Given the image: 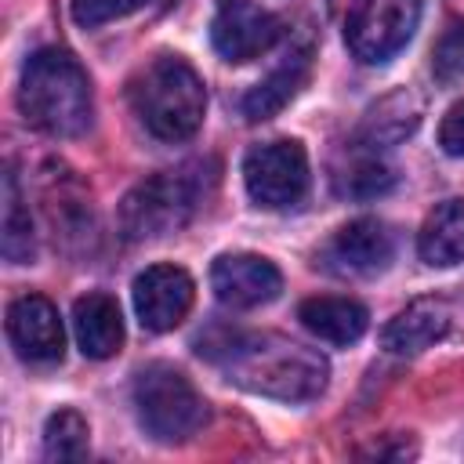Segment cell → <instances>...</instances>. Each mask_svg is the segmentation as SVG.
<instances>
[{
    "label": "cell",
    "instance_id": "6da1fadb",
    "mask_svg": "<svg viewBox=\"0 0 464 464\" xmlns=\"http://www.w3.org/2000/svg\"><path fill=\"white\" fill-rule=\"evenodd\" d=\"M199 355H207L232 384L283 402L323 395L330 377V366L315 348L276 330H214L199 337Z\"/></svg>",
    "mask_w": 464,
    "mask_h": 464
},
{
    "label": "cell",
    "instance_id": "7a4b0ae2",
    "mask_svg": "<svg viewBox=\"0 0 464 464\" xmlns=\"http://www.w3.org/2000/svg\"><path fill=\"white\" fill-rule=\"evenodd\" d=\"M18 109L36 130L51 138L83 134L94 116V94L83 65L58 47L36 51L22 69Z\"/></svg>",
    "mask_w": 464,
    "mask_h": 464
},
{
    "label": "cell",
    "instance_id": "3957f363",
    "mask_svg": "<svg viewBox=\"0 0 464 464\" xmlns=\"http://www.w3.org/2000/svg\"><path fill=\"white\" fill-rule=\"evenodd\" d=\"M130 109L152 138L185 141L203 123L207 87L185 58L160 54L130 80Z\"/></svg>",
    "mask_w": 464,
    "mask_h": 464
},
{
    "label": "cell",
    "instance_id": "277c9868",
    "mask_svg": "<svg viewBox=\"0 0 464 464\" xmlns=\"http://www.w3.org/2000/svg\"><path fill=\"white\" fill-rule=\"evenodd\" d=\"M210 181H214V174H207L203 163L160 170V174L138 181L120 203V214H116L120 236L127 243H145V239L178 232L203 203Z\"/></svg>",
    "mask_w": 464,
    "mask_h": 464
},
{
    "label": "cell",
    "instance_id": "5b68a950",
    "mask_svg": "<svg viewBox=\"0 0 464 464\" xmlns=\"http://www.w3.org/2000/svg\"><path fill=\"white\" fill-rule=\"evenodd\" d=\"M134 410L141 428L160 442H185L207 424L203 395L167 362H152L134 377Z\"/></svg>",
    "mask_w": 464,
    "mask_h": 464
},
{
    "label": "cell",
    "instance_id": "8992f818",
    "mask_svg": "<svg viewBox=\"0 0 464 464\" xmlns=\"http://www.w3.org/2000/svg\"><path fill=\"white\" fill-rule=\"evenodd\" d=\"M330 4L344 18V40L352 54L366 65L399 54L420 22V0H330Z\"/></svg>",
    "mask_w": 464,
    "mask_h": 464
},
{
    "label": "cell",
    "instance_id": "52a82bcc",
    "mask_svg": "<svg viewBox=\"0 0 464 464\" xmlns=\"http://www.w3.org/2000/svg\"><path fill=\"white\" fill-rule=\"evenodd\" d=\"M243 181L257 207L283 210L308 192V152L294 138L254 145L243 156Z\"/></svg>",
    "mask_w": 464,
    "mask_h": 464
},
{
    "label": "cell",
    "instance_id": "ba28073f",
    "mask_svg": "<svg viewBox=\"0 0 464 464\" xmlns=\"http://www.w3.org/2000/svg\"><path fill=\"white\" fill-rule=\"evenodd\" d=\"M395 254L392 232L384 228V221L377 218H355L348 225H341L319 250V265L330 276L341 279H366L381 268H388Z\"/></svg>",
    "mask_w": 464,
    "mask_h": 464
},
{
    "label": "cell",
    "instance_id": "9c48e42d",
    "mask_svg": "<svg viewBox=\"0 0 464 464\" xmlns=\"http://www.w3.org/2000/svg\"><path fill=\"white\" fill-rule=\"evenodd\" d=\"M283 36V22L250 4V0H225L210 22V44L225 62H250L276 47Z\"/></svg>",
    "mask_w": 464,
    "mask_h": 464
},
{
    "label": "cell",
    "instance_id": "30bf717a",
    "mask_svg": "<svg viewBox=\"0 0 464 464\" xmlns=\"http://www.w3.org/2000/svg\"><path fill=\"white\" fill-rule=\"evenodd\" d=\"M130 294H134L138 323L152 334H167L188 315L192 297H196V283L178 265H152L134 279Z\"/></svg>",
    "mask_w": 464,
    "mask_h": 464
},
{
    "label": "cell",
    "instance_id": "8fae6325",
    "mask_svg": "<svg viewBox=\"0 0 464 464\" xmlns=\"http://www.w3.org/2000/svg\"><path fill=\"white\" fill-rule=\"evenodd\" d=\"M7 337L29 362H58L65 352L62 315L40 294H22L7 304Z\"/></svg>",
    "mask_w": 464,
    "mask_h": 464
},
{
    "label": "cell",
    "instance_id": "7c38bea8",
    "mask_svg": "<svg viewBox=\"0 0 464 464\" xmlns=\"http://www.w3.org/2000/svg\"><path fill=\"white\" fill-rule=\"evenodd\" d=\"M210 286L228 308H257L268 304L283 290V276L268 257L257 254H221L210 265Z\"/></svg>",
    "mask_w": 464,
    "mask_h": 464
},
{
    "label": "cell",
    "instance_id": "4fadbf2b",
    "mask_svg": "<svg viewBox=\"0 0 464 464\" xmlns=\"http://www.w3.org/2000/svg\"><path fill=\"white\" fill-rule=\"evenodd\" d=\"M453 326V308L442 297H417L410 301L384 330H381V344L395 355H417L424 348H431L435 341H442Z\"/></svg>",
    "mask_w": 464,
    "mask_h": 464
},
{
    "label": "cell",
    "instance_id": "5bb4252c",
    "mask_svg": "<svg viewBox=\"0 0 464 464\" xmlns=\"http://www.w3.org/2000/svg\"><path fill=\"white\" fill-rule=\"evenodd\" d=\"M308 72H312V47H308V44L290 47V51L283 54V62H279L261 83H254V87L243 94V102H239L243 116H246L250 123L276 116V112L304 87Z\"/></svg>",
    "mask_w": 464,
    "mask_h": 464
},
{
    "label": "cell",
    "instance_id": "9a60e30c",
    "mask_svg": "<svg viewBox=\"0 0 464 464\" xmlns=\"http://www.w3.org/2000/svg\"><path fill=\"white\" fill-rule=\"evenodd\" d=\"M72 334L87 359H109L123 344V315L116 297L109 294H83L72 304Z\"/></svg>",
    "mask_w": 464,
    "mask_h": 464
},
{
    "label": "cell",
    "instance_id": "2e32d148",
    "mask_svg": "<svg viewBox=\"0 0 464 464\" xmlns=\"http://www.w3.org/2000/svg\"><path fill=\"white\" fill-rule=\"evenodd\" d=\"M297 319L304 323V330L330 344H352L370 326V312L352 297H308L301 301Z\"/></svg>",
    "mask_w": 464,
    "mask_h": 464
},
{
    "label": "cell",
    "instance_id": "e0dca14e",
    "mask_svg": "<svg viewBox=\"0 0 464 464\" xmlns=\"http://www.w3.org/2000/svg\"><path fill=\"white\" fill-rule=\"evenodd\" d=\"M417 254L424 265L450 268L464 261V199L435 203L417 232Z\"/></svg>",
    "mask_w": 464,
    "mask_h": 464
},
{
    "label": "cell",
    "instance_id": "ac0fdd59",
    "mask_svg": "<svg viewBox=\"0 0 464 464\" xmlns=\"http://www.w3.org/2000/svg\"><path fill=\"white\" fill-rule=\"evenodd\" d=\"M420 123V102L410 91H395L384 102H377L366 116L362 127L355 134L359 149H381V145H395L402 141L413 127Z\"/></svg>",
    "mask_w": 464,
    "mask_h": 464
},
{
    "label": "cell",
    "instance_id": "d6986e66",
    "mask_svg": "<svg viewBox=\"0 0 464 464\" xmlns=\"http://www.w3.org/2000/svg\"><path fill=\"white\" fill-rule=\"evenodd\" d=\"M0 228H4V236H0L4 257L11 265H29L33 254H36L33 221H29V207L22 199V188H18V178H14L11 167L4 170V225Z\"/></svg>",
    "mask_w": 464,
    "mask_h": 464
},
{
    "label": "cell",
    "instance_id": "ffe728a7",
    "mask_svg": "<svg viewBox=\"0 0 464 464\" xmlns=\"http://www.w3.org/2000/svg\"><path fill=\"white\" fill-rule=\"evenodd\" d=\"M334 188L337 196H348V199H377L395 188V170L381 163L373 152H359L348 160V167L334 174Z\"/></svg>",
    "mask_w": 464,
    "mask_h": 464
},
{
    "label": "cell",
    "instance_id": "44dd1931",
    "mask_svg": "<svg viewBox=\"0 0 464 464\" xmlns=\"http://www.w3.org/2000/svg\"><path fill=\"white\" fill-rule=\"evenodd\" d=\"M91 428L76 410H58L47 417L44 428V457L47 460H80L87 457Z\"/></svg>",
    "mask_w": 464,
    "mask_h": 464
},
{
    "label": "cell",
    "instance_id": "7402d4cb",
    "mask_svg": "<svg viewBox=\"0 0 464 464\" xmlns=\"http://www.w3.org/2000/svg\"><path fill=\"white\" fill-rule=\"evenodd\" d=\"M431 72H435L439 83H457V80H464V22H453V25L439 36V44H435V51H431Z\"/></svg>",
    "mask_w": 464,
    "mask_h": 464
},
{
    "label": "cell",
    "instance_id": "603a6c76",
    "mask_svg": "<svg viewBox=\"0 0 464 464\" xmlns=\"http://www.w3.org/2000/svg\"><path fill=\"white\" fill-rule=\"evenodd\" d=\"M149 0H72V22L83 29H98L105 22H116L138 7H145Z\"/></svg>",
    "mask_w": 464,
    "mask_h": 464
},
{
    "label": "cell",
    "instance_id": "cb8c5ba5",
    "mask_svg": "<svg viewBox=\"0 0 464 464\" xmlns=\"http://www.w3.org/2000/svg\"><path fill=\"white\" fill-rule=\"evenodd\" d=\"M439 145L450 156H464V102L450 105V112L439 123Z\"/></svg>",
    "mask_w": 464,
    "mask_h": 464
},
{
    "label": "cell",
    "instance_id": "d4e9b609",
    "mask_svg": "<svg viewBox=\"0 0 464 464\" xmlns=\"http://www.w3.org/2000/svg\"><path fill=\"white\" fill-rule=\"evenodd\" d=\"M359 457H395V460H402V457H413V446H406V442H399V446H388V442H373V446L359 450Z\"/></svg>",
    "mask_w": 464,
    "mask_h": 464
}]
</instances>
